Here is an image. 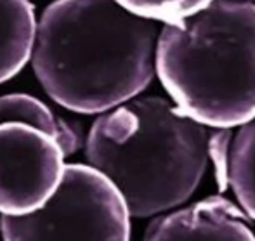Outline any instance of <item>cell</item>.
Segmentation results:
<instances>
[{"instance_id": "6da1fadb", "label": "cell", "mask_w": 255, "mask_h": 241, "mask_svg": "<svg viewBox=\"0 0 255 241\" xmlns=\"http://www.w3.org/2000/svg\"><path fill=\"white\" fill-rule=\"evenodd\" d=\"M158 33L113 0H54L37 19L30 63L61 108L103 115L151 84Z\"/></svg>"}, {"instance_id": "7a4b0ae2", "label": "cell", "mask_w": 255, "mask_h": 241, "mask_svg": "<svg viewBox=\"0 0 255 241\" xmlns=\"http://www.w3.org/2000/svg\"><path fill=\"white\" fill-rule=\"evenodd\" d=\"M208 134L163 97H134L99 115L85 139L87 165L124 198L130 217L174 210L208 163Z\"/></svg>"}, {"instance_id": "3957f363", "label": "cell", "mask_w": 255, "mask_h": 241, "mask_svg": "<svg viewBox=\"0 0 255 241\" xmlns=\"http://www.w3.org/2000/svg\"><path fill=\"white\" fill-rule=\"evenodd\" d=\"M154 73L172 104L203 127H242L255 118V3L214 0L163 24Z\"/></svg>"}, {"instance_id": "277c9868", "label": "cell", "mask_w": 255, "mask_h": 241, "mask_svg": "<svg viewBox=\"0 0 255 241\" xmlns=\"http://www.w3.org/2000/svg\"><path fill=\"white\" fill-rule=\"evenodd\" d=\"M0 231L3 241H130V214L103 174L73 163L40 210L2 217Z\"/></svg>"}, {"instance_id": "5b68a950", "label": "cell", "mask_w": 255, "mask_h": 241, "mask_svg": "<svg viewBox=\"0 0 255 241\" xmlns=\"http://www.w3.org/2000/svg\"><path fill=\"white\" fill-rule=\"evenodd\" d=\"M64 153L56 139L21 123L0 125V215L26 217L59 189Z\"/></svg>"}, {"instance_id": "8992f818", "label": "cell", "mask_w": 255, "mask_h": 241, "mask_svg": "<svg viewBox=\"0 0 255 241\" xmlns=\"http://www.w3.org/2000/svg\"><path fill=\"white\" fill-rule=\"evenodd\" d=\"M142 241H255L242 208L222 196L156 217Z\"/></svg>"}, {"instance_id": "52a82bcc", "label": "cell", "mask_w": 255, "mask_h": 241, "mask_svg": "<svg viewBox=\"0 0 255 241\" xmlns=\"http://www.w3.org/2000/svg\"><path fill=\"white\" fill-rule=\"evenodd\" d=\"M37 14L30 0H0V84H5L30 63Z\"/></svg>"}, {"instance_id": "ba28073f", "label": "cell", "mask_w": 255, "mask_h": 241, "mask_svg": "<svg viewBox=\"0 0 255 241\" xmlns=\"http://www.w3.org/2000/svg\"><path fill=\"white\" fill-rule=\"evenodd\" d=\"M228 181L242 212L255 221V118L242 125L231 141Z\"/></svg>"}, {"instance_id": "9c48e42d", "label": "cell", "mask_w": 255, "mask_h": 241, "mask_svg": "<svg viewBox=\"0 0 255 241\" xmlns=\"http://www.w3.org/2000/svg\"><path fill=\"white\" fill-rule=\"evenodd\" d=\"M68 120L57 117L56 113L38 97L30 94L0 96V125L2 123H21L33 127L49 134L57 141Z\"/></svg>"}, {"instance_id": "30bf717a", "label": "cell", "mask_w": 255, "mask_h": 241, "mask_svg": "<svg viewBox=\"0 0 255 241\" xmlns=\"http://www.w3.org/2000/svg\"><path fill=\"white\" fill-rule=\"evenodd\" d=\"M115 3L153 23H177L203 10L214 0H113Z\"/></svg>"}, {"instance_id": "8fae6325", "label": "cell", "mask_w": 255, "mask_h": 241, "mask_svg": "<svg viewBox=\"0 0 255 241\" xmlns=\"http://www.w3.org/2000/svg\"><path fill=\"white\" fill-rule=\"evenodd\" d=\"M229 147H231V130L228 128H214L207 139V153L208 160H212L215 168V179L219 188L226 189L229 184Z\"/></svg>"}, {"instance_id": "7c38bea8", "label": "cell", "mask_w": 255, "mask_h": 241, "mask_svg": "<svg viewBox=\"0 0 255 241\" xmlns=\"http://www.w3.org/2000/svg\"><path fill=\"white\" fill-rule=\"evenodd\" d=\"M245 2H255V0H245Z\"/></svg>"}]
</instances>
